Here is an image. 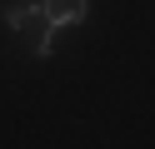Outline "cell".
Returning a JSON list of instances; mask_svg holds the SVG:
<instances>
[{"instance_id": "1", "label": "cell", "mask_w": 155, "mask_h": 149, "mask_svg": "<svg viewBox=\"0 0 155 149\" xmlns=\"http://www.w3.org/2000/svg\"><path fill=\"white\" fill-rule=\"evenodd\" d=\"M40 15L50 30H70L90 20V0H40Z\"/></svg>"}, {"instance_id": "2", "label": "cell", "mask_w": 155, "mask_h": 149, "mask_svg": "<svg viewBox=\"0 0 155 149\" xmlns=\"http://www.w3.org/2000/svg\"><path fill=\"white\" fill-rule=\"evenodd\" d=\"M5 25H10V30H20V35H45V30H50V25H45V15H40V0H30V5H15V10H5Z\"/></svg>"}]
</instances>
